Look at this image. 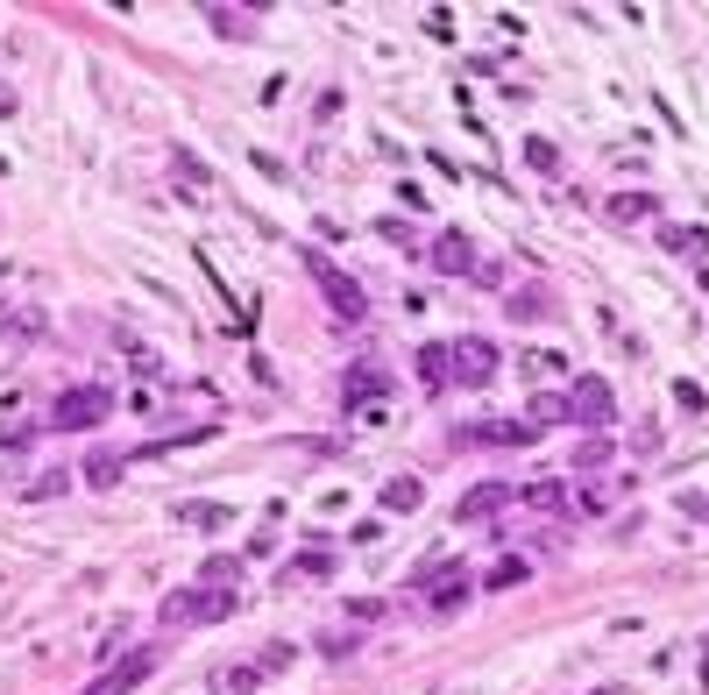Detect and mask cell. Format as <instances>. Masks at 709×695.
<instances>
[{"mask_svg":"<svg viewBox=\"0 0 709 695\" xmlns=\"http://www.w3.org/2000/svg\"><path fill=\"white\" fill-rule=\"evenodd\" d=\"M234 610V589L227 582H185V589H171L164 603H156V617L178 632V625H220V617Z\"/></svg>","mask_w":709,"mask_h":695,"instance_id":"obj_1","label":"cell"},{"mask_svg":"<svg viewBox=\"0 0 709 695\" xmlns=\"http://www.w3.org/2000/svg\"><path fill=\"white\" fill-rule=\"evenodd\" d=\"M298 263H305V277H312V284H320V291H327V305H334V313H341V320H362V313H369V298H362V284H355L348 270H334V263L320 256V249H305Z\"/></svg>","mask_w":709,"mask_h":695,"instance_id":"obj_2","label":"cell"},{"mask_svg":"<svg viewBox=\"0 0 709 695\" xmlns=\"http://www.w3.org/2000/svg\"><path fill=\"white\" fill-rule=\"evenodd\" d=\"M107 412H114V391H100V383H78V391H64V398H57L50 426H57V433H93Z\"/></svg>","mask_w":709,"mask_h":695,"instance_id":"obj_3","label":"cell"},{"mask_svg":"<svg viewBox=\"0 0 709 695\" xmlns=\"http://www.w3.org/2000/svg\"><path fill=\"white\" fill-rule=\"evenodd\" d=\"M490 376H497V348H490L483 334H461V341L447 348V383H468V391H483Z\"/></svg>","mask_w":709,"mask_h":695,"instance_id":"obj_4","label":"cell"},{"mask_svg":"<svg viewBox=\"0 0 709 695\" xmlns=\"http://www.w3.org/2000/svg\"><path fill=\"white\" fill-rule=\"evenodd\" d=\"M610 419H617L610 383H603V376H575V391H568V426H610Z\"/></svg>","mask_w":709,"mask_h":695,"instance_id":"obj_5","label":"cell"},{"mask_svg":"<svg viewBox=\"0 0 709 695\" xmlns=\"http://www.w3.org/2000/svg\"><path fill=\"white\" fill-rule=\"evenodd\" d=\"M433 270L440 277H476L483 256H476V242H468L461 227H447V235H433Z\"/></svg>","mask_w":709,"mask_h":695,"instance_id":"obj_6","label":"cell"},{"mask_svg":"<svg viewBox=\"0 0 709 695\" xmlns=\"http://www.w3.org/2000/svg\"><path fill=\"white\" fill-rule=\"evenodd\" d=\"M149 674H156V646H142V653H128V660H121L114 674H100V681H93L86 695H135V688H142Z\"/></svg>","mask_w":709,"mask_h":695,"instance_id":"obj_7","label":"cell"},{"mask_svg":"<svg viewBox=\"0 0 709 695\" xmlns=\"http://www.w3.org/2000/svg\"><path fill=\"white\" fill-rule=\"evenodd\" d=\"M504 504H518V490H511V483H483V490H468V497L454 504V525H490Z\"/></svg>","mask_w":709,"mask_h":695,"instance_id":"obj_8","label":"cell"},{"mask_svg":"<svg viewBox=\"0 0 709 695\" xmlns=\"http://www.w3.org/2000/svg\"><path fill=\"white\" fill-rule=\"evenodd\" d=\"M468 568H433V589H426V603H433V617H454L461 603H468Z\"/></svg>","mask_w":709,"mask_h":695,"instance_id":"obj_9","label":"cell"},{"mask_svg":"<svg viewBox=\"0 0 709 695\" xmlns=\"http://www.w3.org/2000/svg\"><path fill=\"white\" fill-rule=\"evenodd\" d=\"M383 391H390V376H383L376 362H362V369H348V405H355V398H362V405H376Z\"/></svg>","mask_w":709,"mask_h":695,"instance_id":"obj_10","label":"cell"},{"mask_svg":"<svg viewBox=\"0 0 709 695\" xmlns=\"http://www.w3.org/2000/svg\"><path fill=\"white\" fill-rule=\"evenodd\" d=\"M539 426L532 419H497V426H476V440H490V447H525Z\"/></svg>","mask_w":709,"mask_h":695,"instance_id":"obj_11","label":"cell"},{"mask_svg":"<svg viewBox=\"0 0 709 695\" xmlns=\"http://www.w3.org/2000/svg\"><path fill=\"white\" fill-rule=\"evenodd\" d=\"M504 313H511V320H518V327H525V320H546V291H539V284H532V291H525V284H518V291H511V298H504Z\"/></svg>","mask_w":709,"mask_h":695,"instance_id":"obj_12","label":"cell"},{"mask_svg":"<svg viewBox=\"0 0 709 695\" xmlns=\"http://www.w3.org/2000/svg\"><path fill=\"white\" fill-rule=\"evenodd\" d=\"M610 213H617V220H660V199H653V192H617Z\"/></svg>","mask_w":709,"mask_h":695,"instance_id":"obj_13","label":"cell"},{"mask_svg":"<svg viewBox=\"0 0 709 695\" xmlns=\"http://www.w3.org/2000/svg\"><path fill=\"white\" fill-rule=\"evenodd\" d=\"M518 504H532V511H575V497L561 483H532V490H518Z\"/></svg>","mask_w":709,"mask_h":695,"instance_id":"obj_14","label":"cell"},{"mask_svg":"<svg viewBox=\"0 0 709 695\" xmlns=\"http://www.w3.org/2000/svg\"><path fill=\"white\" fill-rule=\"evenodd\" d=\"M660 242H667L674 256H702V242H709V235H702V227H660Z\"/></svg>","mask_w":709,"mask_h":695,"instance_id":"obj_15","label":"cell"},{"mask_svg":"<svg viewBox=\"0 0 709 695\" xmlns=\"http://www.w3.org/2000/svg\"><path fill=\"white\" fill-rule=\"evenodd\" d=\"M419 376L426 391H447V348H419Z\"/></svg>","mask_w":709,"mask_h":695,"instance_id":"obj_16","label":"cell"},{"mask_svg":"<svg viewBox=\"0 0 709 695\" xmlns=\"http://www.w3.org/2000/svg\"><path fill=\"white\" fill-rule=\"evenodd\" d=\"M525 575H532V568H525V561H518V554H504V561H497V568H490V582H483V589H518V582H525Z\"/></svg>","mask_w":709,"mask_h":695,"instance_id":"obj_17","label":"cell"},{"mask_svg":"<svg viewBox=\"0 0 709 695\" xmlns=\"http://www.w3.org/2000/svg\"><path fill=\"white\" fill-rule=\"evenodd\" d=\"M86 483H93V490H114V483H121V461H114V454H93V461H86Z\"/></svg>","mask_w":709,"mask_h":695,"instance_id":"obj_18","label":"cell"},{"mask_svg":"<svg viewBox=\"0 0 709 695\" xmlns=\"http://www.w3.org/2000/svg\"><path fill=\"white\" fill-rule=\"evenodd\" d=\"M383 504H390V511H419V483H412V476L383 483Z\"/></svg>","mask_w":709,"mask_h":695,"instance_id":"obj_19","label":"cell"},{"mask_svg":"<svg viewBox=\"0 0 709 695\" xmlns=\"http://www.w3.org/2000/svg\"><path fill=\"white\" fill-rule=\"evenodd\" d=\"M256 681H263V667H227V674H220V688H227V695H249Z\"/></svg>","mask_w":709,"mask_h":695,"instance_id":"obj_20","label":"cell"},{"mask_svg":"<svg viewBox=\"0 0 709 695\" xmlns=\"http://www.w3.org/2000/svg\"><path fill=\"white\" fill-rule=\"evenodd\" d=\"M525 164H532V171H554L561 157H554V142H525Z\"/></svg>","mask_w":709,"mask_h":695,"instance_id":"obj_21","label":"cell"},{"mask_svg":"<svg viewBox=\"0 0 709 695\" xmlns=\"http://www.w3.org/2000/svg\"><path fill=\"white\" fill-rule=\"evenodd\" d=\"M178 518H192V525H227V511H213V504H178Z\"/></svg>","mask_w":709,"mask_h":695,"instance_id":"obj_22","label":"cell"},{"mask_svg":"<svg viewBox=\"0 0 709 695\" xmlns=\"http://www.w3.org/2000/svg\"><path fill=\"white\" fill-rule=\"evenodd\" d=\"M234 575H242V561H227V554H220V561H206V582H227V589H234Z\"/></svg>","mask_w":709,"mask_h":695,"instance_id":"obj_23","label":"cell"},{"mask_svg":"<svg viewBox=\"0 0 709 695\" xmlns=\"http://www.w3.org/2000/svg\"><path fill=\"white\" fill-rule=\"evenodd\" d=\"M327 568H334L327 554H298V561H291V575H327Z\"/></svg>","mask_w":709,"mask_h":695,"instance_id":"obj_24","label":"cell"}]
</instances>
